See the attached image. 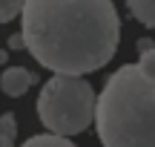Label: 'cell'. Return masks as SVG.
<instances>
[{"mask_svg":"<svg viewBox=\"0 0 155 147\" xmlns=\"http://www.w3.org/2000/svg\"><path fill=\"white\" fill-rule=\"evenodd\" d=\"M20 23L26 49L52 72H95L121 43V17L112 0H26Z\"/></svg>","mask_w":155,"mask_h":147,"instance_id":"cell-1","label":"cell"},{"mask_svg":"<svg viewBox=\"0 0 155 147\" xmlns=\"http://www.w3.org/2000/svg\"><path fill=\"white\" fill-rule=\"evenodd\" d=\"M141 61L106 78L95 127L106 147H155V46L138 40Z\"/></svg>","mask_w":155,"mask_h":147,"instance_id":"cell-2","label":"cell"},{"mask_svg":"<svg viewBox=\"0 0 155 147\" xmlns=\"http://www.w3.org/2000/svg\"><path fill=\"white\" fill-rule=\"evenodd\" d=\"M95 110H98V95L81 75L55 72V78L40 87L38 115L46 130L72 138L89 130V124L95 121Z\"/></svg>","mask_w":155,"mask_h":147,"instance_id":"cell-3","label":"cell"},{"mask_svg":"<svg viewBox=\"0 0 155 147\" xmlns=\"http://www.w3.org/2000/svg\"><path fill=\"white\" fill-rule=\"evenodd\" d=\"M32 84H35V75L29 72V69H23V67H9L0 75V90H3L6 95H12V98L26 95V90Z\"/></svg>","mask_w":155,"mask_h":147,"instance_id":"cell-4","label":"cell"},{"mask_svg":"<svg viewBox=\"0 0 155 147\" xmlns=\"http://www.w3.org/2000/svg\"><path fill=\"white\" fill-rule=\"evenodd\" d=\"M127 9L138 23H144L150 29L155 26V0H127Z\"/></svg>","mask_w":155,"mask_h":147,"instance_id":"cell-5","label":"cell"},{"mask_svg":"<svg viewBox=\"0 0 155 147\" xmlns=\"http://www.w3.org/2000/svg\"><path fill=\"white\" fill-rule=\"evenodd\" d=\"M17 138V124H15V115L3 113L0 115V147H12Z\"/></svg>","mask_w":155,"mask_h":147,"instance_id":"cell-6","label":"cell"},{"mask_svg":"<svg viewBox=\"0 0 155 147\" xmlns=\"http://www.w3.org/2000/svg\"><path fill=\"white\" fill-rule=\"evenodd\" d=\"M29 147H69V136H61V133H55V130H49V133H43V136H32L26 142Z\"/></svg>","mask_w":155,"mask_h":147,"instance_id":"cell-7","label":"cell"},{"mask_svg":"<svg viewBox=\"0 0 155 147\" xmlns=\"http://www.w3.org/2000/svg\"><path fill=\"white\" fill-rule=\"evenodd\" d=\"M23 6H26V0H0V23L15 20L23 12Z\"/></svg>","mask_w":155,"mask_h":147,"instance_id":"cell-8","label":"cell"},{"mask_svg":"<svg viewBox=\"0 0 155 147\" xmlns=\"http://www.w3.org/2000/svg\"><path fill=\"white\" fill-rule=\"evenodd\" d=\"M9 46H12V49H23V46H26V40H23V32H20V35H12V38H9Z\"/></svg>","mask_w":155,"mask_h":147,"instance_id":"cell-9","label":"cell"},{"mask_svg":"<svg viewBox=\"0 0 155 147\" xmlns=\"http://www.w3.org/2000/svg\"><path fill=\"white\" fill-rule=\"evenodd\" d=\"M6 58H9V52H3V49H0V63H6Z\"/></svg>","mask_w":155,"mask_h":147,"instance_id":"cell-10","label":"cell"}]
</instances>
